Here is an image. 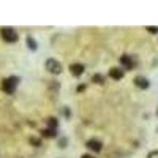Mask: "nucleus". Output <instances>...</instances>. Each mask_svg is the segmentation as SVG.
I'll return each mask as SVG.
<instances>
[{
  "label": "nucleus",
  "instance_id": "1",
  "mask_svg": "<svg viewBox=\"0 0 158 158\" xmlns=\"http://www.w3.org/2000/svg\"><path fill=\"white\" fill-rule=\"evenodd\" d=\"M0 35L6 43H16L18 41V32L11 27H2L0 29Z\"/></svg>",
  "mask_w": 158,
  "mask_h": 158
},
{
  "label": "nucleus",
  "instance_id": "2",
  "mask_svg": "<svg viewBox=\"0 0 158 158\" xmlns=\"http://www.w3.org/2000/svg\"><path fill=\"white\" fill-rule=\"evenodd\" d=\"M18 82H19V79L15 77V76H11V77L5 79V81L2 82V89H3V92H6V94H15Z\"/></svg>",
  "mask_w": 158,
  "mask_h": 158
},
{
  "label": "nucleus",
  "instance_id": "3",
  "mask_svg": "<svg viewBox=\"0 0 158 158\" xmlns=\"http://www.w3.org/2000/svg\"><path fill=\"white\" fill-rule=\"evenodd\" d=\"M46 70L52 74H59V73H62V65L54 59H48L46 60Z\"/></svg>",
  "mask_w": 158,
  "mask_h": 158
},
{
  "label": "nucleus",
  "instance_id": "4",
  "mask_svg": "<svg viewBox=\"0 0 158 158\" xmlns=\"http://www.w3.org/2000/svg\"><path fill=\"white\" fill-rule=\"evenodd\" d=\"M87 147L90 150H94V152H100L103 149V144L98 139H90V141H87Z\"/></svg>",
  "mask_w": 158,
  "mask_h": 158
},
{
  "label": "nucleus",
  "instance_id": "5",
  "mask_svg": "<svg viewBox=\"0 0 158 158\" xmlns=\"http://www.w3.org/2000/svg\"><path fill=\"white\" fill-rule=\"evenodd\" d=\"M135 85L139 87V89H147L150 84H149V81H147L144 76H136V77H135Z\"/></svg>",
  "mask_w": 158,
  "mask_h": 158
},
{
  "label": "nucleus",
  "instance_id": "6",
  "mask_svg": "<svg viewBox=\"0 0 158 158\" xmlns=\"http://www.w3.org/2000/svg\"><path fill=\"white\" fill-rule=\"evenodd\" d=\"M70 71L74 74V76H81L84 73V65L82 63H73L70 67Z\"/></svg>",
  "mask_w": 158,
  "mask_h": 158
},
{
  "label": "nucleus",
  "instance_id": "7",
  "mask_svg": "<svg viewBox=\"0 0 158 158\" xmlns=\"http://www.w3.org/2000/svg\"><path fill=\"white\" fill-rule=\"evenodd\" d=\"M109 76L112 79H115V81H120V79L123 77V71L120 68H111L109 70Z\"/></svg>",
  "mask_w": 158,
  "mask_h": 158
},
{
  "label": "nucleus",
  "instance_id": "8",
  "mask_svg": "<svg viewBox=\"0 0 158 158\" xmlns=\"http://www.w3.org/2000/svg\"><path fill=\"white\" fill-rule=\"evenodd\" d=\"M120 63L123 65L127 70H131V68H133V60H131L130 56H122V57H120Z\"/></svg>",
  "mask_w": 158,
  "mask_h": 158
},
{
  "label": "nucleus",
  "instance_id": "9",
  "mask_svg": "<svg viewBox=\"0 0 158 158\" xmlns=\"http://www.w3.org/2000/svg\"><path fill=\"white\" fill-rule=\"evenodd\" d=\"M41 133H43V136H46V138H54V136H57L56 130H52V128H46V130L41 131Z\"/></svg>",
  "mask_w": 158,
  "mask_h": 158
},
{
  "label": "nucleus",
  "instance_id": "10",
  "mask_svg": "<svg viewBox=\"0 0 158 158\" xmlns=\"http://www.w3.org/2000/svg\"><path fill=\"white\" fill-rule=\"evenodd\" d=\"M48 125H49V128H52V130H56V128H57V125H59V122H57V118H54V117H51V118H48Z\"/></svg>",
  "mask_w": 158,
  "mask_h": 158
},
{
  "label": "nucleus",
  "instance_id": "11",
  "mask_svg": "<svg viewBox=\"0 0 158 158\" xmlns=\"http://www.w3.org/2000/svg\"><path fill=\"white\" fill-rule=\"evenodd\" d=\"M92 81L97 82V84H103L104 82V77L100 76V74H94V76H92Z\"/></svg>",
  "mask_w": 158,
  "mask_h": 158
},
{
  "label": "nucleus",
  "instance_id": "12",
  "mask_svg": "<svg viewBox=\"0 0 158 158\" xmlns=\"http://www.w3.org/2000/svg\"><path fill=\"white\" fill-rule=\"evenodd\" d=\"M27 44H29V48H30V49H33V51L36 49V43H35V40H33V38H30V36L27 38Z\"/></svg>",
  "mask_w": 158,
  "mask_h": 158
},
{
  "label": "nucleus",
  "instance_id": "13",
  "mask_svg": "<svg viewBox=\"0 0 158 158\" xmlns=\"http://www.w3.org/2000/svg\"><path fill=\"white\" fill-rule=\"evenodd\" d=\"M147 32L155 35V33H158V27H153V25H150V27H147Z\"/></svg>",
  "mask_w": 158,
  "mask_h": 158
},
{
  "label": "nucleus",
  "instance_id": "14",
  "mask_svg": "<svg viewBox=\"0 0 158 158\" xmlns=\"http://www.w3.org/2000/svg\"><path fill=\"white\" fill-rule=\"evenodd\" d=\"M147 158H158V150H152V152H149Z\"/></svg>",
  "mask_w": 158,
  "mask_h": 158
},
{
  "label": "nucleus",
  "instance_id": "15",
  "mask_svg": "<svg viewBox=\"0 0 158 158\" xmlns=\"http://www.w3.org/2000/svg\"><path fill=\"white\" fill-rule=\"evenodd\" d=\"M30 144H35V146H40V139H36V138H30Z\"/></svg>",
  "mask_w": 158,
  "mask_h": 158
},
{
  "label": "nucleus",
  "instance_id": "16",
  "mask_svg": "<svg viewBox=\"0 0 158 158\" xmlns=\"http://www.w3.org/2000/svg\"><path fill=\"white\" fill-rule=\"evenodd\" d=\"M84 89H85V87H84V85H79V87H77V92H82V90H84Z\"/></svg>",
  "mask_w": 158,
  "mask_h": 158
},
{
  "label": "nucleus",
  "instance_id": "17",
  "mask_svg": "<svg viewBox=\"0 0 158 158\" xmlns=\"http://www.w3.org/2000/svg\"><path fill=\"white\" fill-rule=\"evenodd\" d=\"M81 158H95V156H92V155H82Z\"/></svg>",
  "mask_w": 158,
  "mask_h": 158
}]
</instances>
